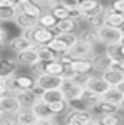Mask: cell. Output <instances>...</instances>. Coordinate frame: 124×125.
Masks as SVG:
<instances>
[{
	"label": "cell",
	"instance_id": "1",
	"mask_svg": "<svg viewBox=\"0 0 124 125\" xmlns=\"http://www.w3.org/2000/svg\"><path fill=\"white\" fill-rule=\"evenodd\" d=\"M6 84H8V91L10 94H14V95H19V94L30 91L35 84H36V77L32 75H16L10 80H6Z\"/></svg>",
	"mask_w": 124,
	"mask_h": 125
},
{
	"label": "cell",
	"instance_id": "2",
	"mask_svg": "<svg viewBox=\"0 0 124 125\" xmlns=\"http://www.w3.org/2000/svg\"><path fill=\"white\" fill-rule=\"evenodd\" d=\"M99 36V42L105 45H115V44H121L124 34L119 28H115V27H108V25H102L100 28L96 30Z\"/></svg>",
	"mask_w": 124,
	"mask_h": 125
},
{
	"label": "cell",
	"instance_id": "3",
	"mask_svg": "<svg viewBox=\"0 0 124 125\" xmlns=\"http://www.w3.org/2000/svg\"><path fill=\"white\" fill-rule=\"evenodd\" d=\"M93 113L90 109H74L71 108V111L64 117V125H88L93 120Z\"/></svg>",
	"mask_w": 124,
	"mask_h": 125
},
{
	"label": "cell",
	"instance_id": "4",
	"mask_svg": "<svg viewBox=\"0 0 124 125\" xmlns=\"http://www.w3.org/2000/svg\"><path fill=\"white\" fill-rule=\"evenodd\" d=\"M22 108L24 106H22L21 99L14 94H6V95L0 97V111L3 114H8V116L17 114Z\"/></svg>",
	"mask_w": 124,
	"mask_h": 125
},
{
	"label": "cell",
	"instance_id": "5",
	"mask_svg": "<svg viewBox=\"0 0 124 125\" xmlns=\"http://www.w3.org/2000/svg\"><path fill=\"white\" fill-rule=\"evenodd\" d=\"M53 38H55L53 31L50 28H46V27L36 25L35 28L30 30V41L35 45H47Z\"/></svg>",
	"mask_w": 124,
	"mask_h": 125
},
{
	"label": "cell",
	"instance_id": "6",
	"mask_svg": "<svg viewBox=\"0 0 124 125\" xmlns=\"http://www.w3.org/2000/svg\"><path fill=\"white\" fill-rule=\"evenodd\" d=\"M69 55H72L74 58H82V60H91L96 55V49L93 44H88V42H83L80 39H77L75 44L69 49Z\"/></svg>",
	"mask_w": 124,
	"mask_h": 125
},
{
	"label": "cell",
	"instance_id": "7",
	"mask_svg": "<svg viewBox=\"0 0 124 125\" xmlns=\"http://www.w3.org/2000/svg\"><path fill=\"white\" fill-rule=\"evenodd\" d=\"M83 89H85L83 86L75 83L74 80H64L63 86H61L64 100H66L68 103H71V102H74V100H79L80 95H82V92H83Z\"/></svg>",
	"mask_w": 124,
	"mask_h": 125
},
{
	"label": "cell",
	"instance_id": "8",
	"mask_svg": "<svg viewBox=\"0 0 124 125\" xmlns=\"http://www.w3.org/2000/svg\"><path fill=\"white\" fill-rule=\"evenodd\" d=\"M119 105H116V103H112V102H107V100H104L102 97L96 102L94 105L91 106L90 111L93 113V116H104V114H113V113H119Z\"/></svg>",
	"mask_w": 124,
	"mask_h": 125
},
{
	"label": "cell",
	"instance_id": "9",
	"mask_svg": "<svg viewBox=\"0 0 124 125\" xmlns=\"http://www.w3.org/2000/svg\"><path fill=\"white\" fill-rule=\"evenodd\" d=\"M85 88L87 89H90V91H93L94 94H98V95L102 97L104 94H105L108 89L112 88L110 84L107 83L105 80H104V77L102 75H90V78H88V81H87V84H85Z\"/></svg>",
	"mask_w": 124,
	"mask_h": 125
},
{
	"label": "cell",
	"instance_id": "10",
	"mask_svg": "<svg viewBox=\"0 0 124 125\" xmlns=\"http://www.w3.org/2000/svg\"><path fill=\"white\" fill-rule=\"evenodd\" d=\"M63 81L64 80L60 75H50V73H42L36 78V83L44 89H61Z\"/></svg>",
	"mask_w": 124,
	"mask_h": 125
},
{
	"label": "cell",
	"instance_id": "11",
	"mask_svg": "<svg viewBox=\"0 0 124 125\" xmlns=\"http://www.w3.org/2000/svg\"><path fill=\"white\" fill-rule=\"evenodd\" d=\"M17 66L19 62L16 60H13V58H0V77L5 81L13 78L17 70Z\"/></svg>",
	"mask_w": 124,
	"mask_h": 125
},
{
	"label": "cell",
	"instance_id": "12",
	"mask_svg": "<svg viewBox=\"0 0 124 125\" xmlns=\"http://www.w3.org/2000/svg\"><path fill=\"white\" fill-rule=\"evenodd\" d=\"M38 21H39V17H36V16H30L27 13H22V11H19L16 19H14V22H16V25L19 28L22 30H32L35 27L38 25Z\"/></svg>",
	"mask_w": 124,
	"mask_h": 125
},
{
	"label": "cell",
	"instance_id": "13",
	"mask_svg": "<svg viewBox=\"0 0 124 125\" xmlns=\"http://www.w3.org/2000/svg\"><path fill=\"white\" fill-rule=\"evenodd\" d=\"M16 61L21 66L30 67V66H33L35 62H38L41 60H39V56H38V53H36V49H30V50H24V52L16 53Z\"/></svg>",
	"mask_w": 124,
	"mask_h": 125
},
{
	"label": "cell",
	"instance_id": "14",
	"mask_svg": "<svg viewBox=\"0 0 124 125\" xmlns=\"http://www.w3.org/2000/svg\"><path fill=\"white\" fill-rule=\"evenodd\" d=\"M30 109H32L33 114L38 117V120H39V119H47V117H55L53 113L50 111V108H49V103L44 102L42 99H38Z\"/></svg>",
	"mask_w": 124,
	"mask_h": 125
},
{
	"label": "cell",
	"instance_id": "15",
	"mask_svg": "<svg viewBox=\"0 0 124 125\" xmlns=\"http://www.w3.org/2000/svg\"><path fill=\"white\" fill-rule=\"evenodd\" d=\"M105 25L121 28L124 25V14L115 11L113 8H105Z\"/></svg>",
	"mask_w": 124,
	"mask_h": 125
},
{
	"label": "cell",
	"instance_id": "16",
	"mask_svg": "<svg viewBox=\"0 0 124 125\" xmlns=\"http://www.w3.org/2000/svg\"><path fill=\"white\" fill-rule=\"evenodd\" d=\"M102 77H104V80H105L112 88H116L121 81H124V72H121V70L116 69V67L107 69L105 72H102Z\"/></svg>",
	"mask_w": 124,
	"mask_h": 125
},
{
	"label": "cell",
	"instance_id": "17",
	"mask_svg": "<svg viewBox=\"0 0 124 125\" xmlns=\"http://www.w3.org/2000/svg\"><path fill=\"white\" fill-rule=\"evenodd\" d=\"M91 62H93V70H96V72H99V73L105 72L107 69L112 67V60L107 53L94 55V56L91 58Z\"/></svg>",
	"mask_w": 124,
	"mask_h": 125
},
{
	"label": "cell",
	"instance_id": "18",
	"mask_svg": "<svg viewBox=\"0 0 124 125\" xmlns=\"http://www.w3.org/2000/svg\"><path fill=\"white\" fill-rule=\"evenodd\" d=\"M38 117L30 108H22L16 114V125H36Z\"/></svg>",
	"mask_w": 124,
	"mask_h": 125
},
{
	"label": "cell",
	"instance_id": "19",
	"mask_svg": "<svg viewBox=\"0 0 124 125\" xmlns=\"http://www.w3.org/2000/svg\"><path fill=\"white\" fill-rule=\"evenodd\" d=\"M10 47L14 50L16 53L19 52H24V50H30V49H36V45L33 44L30 39H27L24 36H17V38H13L10 41Z\"/></svg>",
	"mask_w": 124,
	"mask_h": 125
},
{
	"label": "cell",
	"instance_id": "20",
	"mask_svg": "<svg viewBox=\"0 0 124 125\" xmlns=\"http://www.w3.org/2000/svg\"><path fill=\"white\" fill-rule=\"evenodd\" d=\"M71 69L75 73H90L93 70V62L91 60H82V58H74L71 64Z\"/></svg>",
	"mask_w": 124,
	"mask_h": 125
},
{
	"label": "cell",
	"instance_id": "21",
	"mask_svg": "<svg viewBox=\"0 0 124 125\" xmlns=\"http://www.w3.org/2000/svg\"><path fill=\"white\" fill-rule=\"evenodd\" d=\"M36 53L39 56V60L42 62H47V61H53V60H58L60 55L55 53L49 45H36Z\"/></svg>",
	"mask_w": 124,
	"mask_h": 125
},
{
	"label": "cell",
	"instance_id": "22",
	"mask_svg": "<svg viewBox=\"0 0 124 125\" xmlns=\"http://www.w3.org/2000/svg\"><path fill=\"white\" fill-rule=\"evenodd\" d=\"M19 13L17 5H2L0 6V22L6 21H14Z\"/></svg>",
	"mask_w": 124,
	"mask_h": 125
},
{
	"label": "cell",
	"instance_id": "23",
	"mask_svg": "<svg viewBox=\"0 0 124 125\" xmlns=\"http://www.w3.org/2000/svg\"><path fill=\"white\" fill-rule=\"evenodd\" d=\"M75 28H77V21H74L71 17L57 21V25H55V30L58 33H74Z\"/></svg>",
	"mask_w": 124,
	"mask_h": 125
},
{
	"label": "cell",
	"instance_id": "24",
	"mask_svg": "<svg viewBox=\"0 0 124 125\" xmlns=\"http://www.w3.org/2000/svg\"><path fill=\"white\" fill-rule=\"evenodd\" d=\"M64 72V64L58 60H53V61H47L44 62V73H50V75H60Z\"/></svg>",
	"mask_w": 124,
	"mask_h": 125
},
{
	"label": "cell",
	"instance_id": "25",
	"mask_svg": "<svg viewBox=\"0 0 124 125\" xmlns=\"http://www.w3.org/2000/svg\"><path fill=\"white\" fill-rule=\"evenodd\" d=\"M100 99V95H98V94H94L93 91H90V89H87L85 88L83 89V92H82V95H80V102L83 103V106L87 108V109H91V106L96 103Z\"/></svg>",
	"mask_w": 124,
	"mask_h": 125
},
{
	"label": "cell",
	"instance_id": "26",
	"mask_svg": "<svg viewBox=\"0 0 124 125\" xmlns=\"http://www.w3.org/2000/svg\"><path fill=\"white\" fill-rule=\"evenodd\" d=\"M49 13H52V16L57 19V21H61V19L71 17L69 10L63 5V3H55V5H52V6H50V10H49Z\"/></svg>",
	"mask_w": 124,
	"mask_h": 125
},
{
	"label": "cell",
	"instance_id": "27",
	"mask_svg": "<svg viewBox=\"0 0 124 125\" xmlns=\"http://www.w3.org/2000/svg\"><path fill=\"white\" fill-rule=\"evenodd\" d=\"M41 99L47 102V103H52V102H57V100H64V95L61 89H46Z\"/></svg>",
	"mask_w": 124,
	"mask_h": 125
},
{
	"label": "cell",
	"instance_id": "28",
	"mask_svg": "<svg viewBox=\"0 0 124 125\" xmlns=\"http://www.w3.org/2000/svg\"><path fill=\"white\" fill-rule=\"evenodd\" d=\"M79 39L83 41V42H88V44H93V45L99 44V36H98V31H96L94 28L82 31V33L79 34Z\"/></svg>",
	"mask_w": 124,
	"mask_h": 125
},
{
	"label": "cell",
	"instance_id": "29",
	"mask_svg": "<svg viewBox=\"0 0 124 125\" xmlns=\"http://www.w3.org/2000/svg\"><path fill=\"white\" fill-rule=\"evenodd\" d=\"M47 45H49V47H50V49H52L55 53H58V55H60V56H61V55H64V53H68V52H69V47H68L66 44H64V42L61 41V39H58L57 36L53 38V39L49 42Z\"/></svg>",
	"mask_w": 124,
	"mask_h": 125
},
{
	"label": "cell",
	"instance_id": "30",
	"mask_svg": "<svg viewBox=\"0 0 124 125\" xmlns=\"http://www.w3.org/2000/svg\"><path fill=\"white\" fill-rule=\"evenodd\" d=\"M38 25H41V27H46V28L53 30V28H55V25H57V19L52 16V13H42V14L39 16Z\"/></svg>",
	"mask_w": 124,
	"mask_h": 125
},
{
	"label": "cell",
	"instance_id": "31",
	"mask_svg": "<svg viewBox=\"0 0 124 125\" xmlns=\"http://www.w3.org/2000/svg\"><path fill=\"white\" fill-rule=\"evenodd\" d=\"M100 124L102 125H123V117L118 114V113H113V114H104L99 117Z\"/></svg>",
	"mask_w": 124,
	"mask_h": 125
},
{
	"label": "cell",
	"instance_id": "32",
	"mask_svg": "<svg viewBox=\"0 0 124 125\" xmlns=\"http://www.w3.org/2000/svg\"><path fill=\"white\" fill-rule=\"evenodd\" d=\"M102 99L107 100V102H112V103L119 105V102H121V99H123V94L119 92L118 88H110V89H108V91L102 95Z\"/></svg>",
	"mask_w": 124,
	"mask_h": 125
},
{
	"label": "cell",
	"instance_id": "33",
	"mask_svg": "<svg viewBox=\"0 0 124 125\" xmlns=\"http://www.w3.org/2000/svg\"><path fill=\"white\" fill-rule=\"evenodd\" d=\"M85 22H87L88 25L91 27V28H94V30L100 28L102 25H105V10H104L100 14L94 16V17H88V19H85Z\"/></svg>",
	"mask_w": 124,
	"mask_h": 125
},
{
	"label": "cell",
	"instance_id": "34",
	"mask_svg": "<svg viewBox=\"0 0 124 125\" xmlns=\"http://www.w3.org/2000/svg\"><path fill=\"white\" fill-rule=\"evenodd\" d=\"M19 99H21L22 102V106L24 108H32L33 106V103L38 100V97L35 95V94L32 91H25V92H22V94H19Z\"/></svg>",
	"mask_w": 124,
	"mask_h": 125
},
{
	"label": "cell",
	"instance_id": "35",
	"mask_svg": "<svg viewBox=\"0 0 124 125\" xmlns=\"http://www.w3.org/2000/svg\"><path fill=\"white\" fill-rule=\"evenodd\" d=\"M69 106V103L66 100H57V102H52V103H49V108H50V111L53 113V116H60L61 113H64L66 111V108Z\"/></svg>",
	"mask_w": 124,
	"mask_h": 125
},
{
	"label": "cell",
	"instance_id": "36",
	"mask_svg": "<svg viewBox=\"0 0 124 125\" xmlns=\"http://www.w3.org/2000/svg\"><path fill=\"white\" fill-rule=\"evenodd\" d=\"M99 5H100V2H99V0H80V2H79V8L82 10L83 16L87 14V13H90L91 10L98 8Z\"/></svg>",
	"mask_w": 124,
	"mask_h": 125
},
{
	"label": "cell",
	"instance_id": "37",
	"mask_svg": "<svg viewBox=\"0 0 124 125\" xmlns=\"http://www.w3.org/2000/svg\"><path fill=\"white\" fill-rule=\"evenodd\" d=\"M105 53L110 56L112 61H116V60H123V55H121V50H119V44H115V45H107V50Z\"/></svg>",
	"mask_w": 124,
	"mask_h": 125
},
{
	"label": "cell",
	"instance_id": "38",
	"mask_svg": "<svg viewBox=\"0 0 124 125\" xmlns=\"http://www.w3.org/2000/svg\"><path fill=\"white\" fill-rule=\"evenodd\" d=\"M30 70H32V73L38 78L39 75H42V73H44V62H42V61L35 62L33 66H30Z\"/></svg>",
	"mask_w": 124,
	"mask_h": 125
},
{
	"label": "cell",
	"instance_id": "39",
	"mask_svg": "<svg viewBox=\"0 0 124 125\" xmlns=\"http://www.w3.org/2000/svg\"><path fill=\"white\" fill-rule=\"evenodd\" d=\"M110 8H113L115 11L124 14V0H113V2H112V5H110Z\"/></svg>",
	"mask_w": 124,
	"mask_h": 125
},
{
	"label": "cell",
	"instance_id": "40",
	"mask_svg": "<svg viewBox=\"0 0 124 125\" xmlns=\"http://www.w3.org/2000/svg\"><path fill=\"white\" fill-rule=\"evenodd\" d=\"M36 125H58V122L55 117H47V119H39Z\"/></svg>",
	"mask_w": 124,
	"mask_h": 125
},
{
	"label": "cell",
	"instance_id": "41",
	"mask_svg": "<svg viewBox=\"0 0 124 125\" xmlns=\"http://www.w3.org/2000/svg\"><path fill=\"white\" fill-rule=\"evenodd\" d=\"M30 91H32V92L35 94V95L38 97V99H41V97H42V94H44V91H46V89H44V88H41V86L36 83V84H35L32 89H30Z\"/></svg>",
	"mask_w": 124,
	"mask_h": 125
},
{
	"label": "cell",
	"instance_id": "42",
	"mask_svg": "<svg viewBox=\"0 0 124 125\" xmlns=\"http://www.w3.org/2000/svg\"><path fill=\"white\" fill-rule=\"evenodd\" d=\"M0 125H16V120H13L11 117H8V114H3L0 117Z\"/></svg>",
	"mask_w": 124,
	"mask_h": 125
},
{
	"label": "cell",
	"instance_id": "43",
	"mask_svg": "<svg viewBox=\"0 0 124 125\" xmlns=\"http://www.w3.org/2000/svg\"><path fill=\"white\" fill-rule=\"evenodd\" d=\"M112 67H116V69L121 70V72H124V58H123V60L112 61Z\"/></svg>",
	"mask_w": 124,
	"mask_h": 125
},
{
	"label": "cell",
	"instance_id": "44",
	"mask_svg": "<svg viewBox=\"0 0 124 125\" xmlns=\"http://www.w3.org/2000/svg\"><path fill=\"white\" fill-rule=\"evenodd\" d=\"M6 94H10V91H8V84H6V81H0V97L6 95Z\"/></svg>",
	"mask_w": 124,
	"mask_h": 125
},
{
	"label": "cell",
	"instance_id": "45",
	"mask_svg": "<svg viewBox=\"0 0 124 125\" xmlns=\"http://www.w3.org/2000/svg\"><path fill=\"white\" fill-rule=\"evenodd\" d=\"M5 39H6V30L0 25V42H5Z\"/></svg>",
	"mask_w": 124,
	"mask_h": 125
},
{
	"label": "cell",
	"instance_id": "46",
	"mask_svg": "<svg viewBox=\"0 0 124 125\" xmlns=\"http://www.w3.org/2000/svg\"><path fill=\"white\" fill-rule=\"evenodd\" d=\"M2 5H17L14 0H0V6Z\"/></svg>",
	"mask_w": 124,
	"mask_h": 125
},
{
	"label": "cell",
	"instance_id": "47",
	"mask_svg": "<svg viewBox=\"0 0 124 125\" xmlns=\"http://www.w3.org/2000/svg\"><path fill=\"white\" fill-rule=\"evenodd\" d=\"M88 125H102V124H100L99 117H93V120H91V122L88 124Z\"/></svg>",
	"mask_w": 124,
	"mask_h": 125
},
{
	"label": "cell",
	"instance_id": "48",
	"mask_svg": "<svg viewBox=\"0 0 124 125\" xmlns=\"http://www.w3.org/2000/svg\"><path fill=\"white\" fill-rule=\"evenodd\" d=\"M116 88H118V89H119V92H121L123 95H124V81H121V83L116 86Z\"/></svg>",
	"mask_w": 124,
	"mask_h": 125
},
{
	"label": "cell",
	"instance_id": "49",
	"mask_svg": "<svg viewBox=\"0 0 124 125\" xmlns=\"http://www.w3.org/2000/svg\"><path fill=\"white\" fill-rule=\"evenodd\" d=\"M119 108L124 111V95H123V99H121V102H119Z\"/></svg>",
	"mask_w": 124,
	"mask_h": 125
},
{
	"label": "cell",
	"instance_id": "50",
	"mask_svg": "<svg viewBox=\"0 0 124 125\" xmlns=\"http://www.w3.org/2000/svg\"><path fill=\"white\" fill-rule=\"evenodd\" d=\"M119 50H121V55H123V58H124V44H119Z\"/></svg>",
	"mask_w": 124,
	"mask_h": 125
},
{
	"label": "cell",
	"instance_id": "51",
	"mask_svg": "<svg viewBox=\"0 0 124 125\" xmlns=\"http://www.w3.org/2000/svg\"><path fill=\"white\" fill-rule=\"evenodd\" d=\"M57 3H64V2H68V0H55Z\"/></svg>",
	"mask_w": 124,
	"mask_h": 125
},
{
	"label": "cell",
	"instance_id": "52",
	"mask_svg": "<svg viewBox=\"0 0 124 125\" xmlns=\"http://www.w3.org/2000/svg\"><path fill=\"white\" fill-rule=\"evenodd\" d=\"M119 30H121V31H123V34H124V25H123V27H121V28H119Z\"/></svg>",
	"mask_w": 124,
	"mask_h": 125
},
{
	"label": "cell",
	"instance_id": "53",
	"mask_svg": "<svg viewBox=\"0 0 124 125\" xmlns=\"http://www.w3.org/2000/svg\"><path fill=\"white\" fill-rule=\"evenodd\" d=\"M2 47H3V42H0V50H2Z\"/></svg>",
	"mask_w": 124,
	"mask_h": 125
},
{
	"label": "cell",
	"instance_id": "54",
	"mask_svg": "<svg viewBox=\"0 0 124 125\" xmlns=\"http://www.w3.org/2000/svg\"><path fill=\"white\" fill-rule=\"evenodd\" d=\"M0 81H5V80H3V78H2V77H0Z\"/></svg>",
	"mask_w": 124,
	"mask_h": 125
},
{
	"label": "cell",
	"instance_id": "55",
	"mask_svg": "<svg viewBox=\"0 0 124 125\" xmlns=\"http://www.w3.org/2000/svg\"><path fill=\"white\" fill-rule=\"evenodd\" d=\"M2 116H3V113H2V111H0V117H2Z\"/></svg>",
	"mask_w": 124,
	"mask_h": 125
},
{
	"label": "cell",
	"instance_id": "56",
	"mask_svg": "<svg viewBox=\"0 0 124 125\" xmlns=\"http://www.w3.org/2000/svg\"><path fill=\"white\" fill-rule=\"evenodd\" d=\"M121 44H124V38H123V41H121Z\"/></svg>",
	"mask_w": 124,
	"mask_h": 125
},
{
	"label": "cell",
	"instance_id": "57",
	"mask_svg": "<svg viewBox=\"0 0 124 125\" xmlns=\"http://www.w3.org/2000/svg\"><path fill=\"white\" fill-rule=\"evenodd\" d=\"M14 2H16V3H17V2H19V0H14Z\"/></svg>",
	"mask_w": 124,
	"mask_h": 125
}]
</instances>
